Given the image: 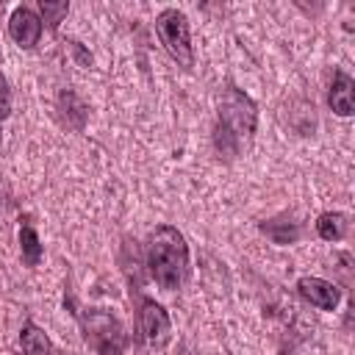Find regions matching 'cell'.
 <instances>
[{
    "label": "cell",
    "mask_w": 355,
    "mask_h": 355,
    "mask_svg": "<svg viewBox=\"0 0 355 355\" xmlns=\"http://www.w3.org/2000/svg\"><path fill=\"white\" fill-rule=\"evenodd\" d=\"M42 252H44V247L39 241V233L31 225H22L19 227V255H22V263L25 266H39Z\"/></svg>",
    "instance_id": "7c38bea8"
},
{
    "label": "cell",
    "mask_w": 355,
    "mask_h": 355,
    "mask_svg": "<svg viewBox=\"0 0 355 355\" xmlns=\"http://www.w3.org/2000/svg\"><path fill=\"white\" fill-rule=\"evenodd\" d=\"M347 230H349V216L341 211H324L316 219V233L324 241H341L347 236Z\"/></svg>",
    "instance_id": "8fae6325"
},
{
    "label": "cell",
    "mask_w": 355,
    "mask_h": 355,
    "mask_svg": "<svg viewBox=\"0 0 355 355\" xmlns=\"http://www.w3.org/2000/svg\"><path fill=\"white\" fill-rule=\"evenodd\" d=\"M67 11H69V3H67V0H61V3L39 0V14H42V19L47 22L50 31H58V25H61V19L67 17Z\"/></svg>",
    "instance_id": "5bb4252c"
},
{
    "label": "cell",
    "mask_w": 355,
    "mask_h": 355,
    "mask_svg": "<svg viewBox=\"0 0 355 355\" xmlns=\"http://www.w3.org/2000/svg\"><path fill=\"white\" fill-rule=\"evenodd\" d=\"M11 114V89L6 83V78L0 75V119H6Z\"/></svg>",
    "instance_id": "9a60e30c"
},
{
    "label": "cell",
    "mask_w": 355,
    "mask_h": 355,
    "mask_svg": "<svg viewBox=\"0 0 355 355\" xmlns=\"http://www.w3.org/2000/svg\"><path fill=\"white\" fill-rule=\"evenodd\" d=\"M0 58H3V53H0Z\"/></svg>",
    "instance_id": "e0dca14e"
},
{
    "label": "cell",
    "mask_w": 355,
    "mask_h": 355,
    "mask_svg": "<svg viewBox=\"0 0 355 355\" xmlns=\"http://www.w3.org/2000/svg\"><path fill=\"white\" fill-rule=\"evenodd\" d=\"M155 33L164 44V50L180 64V67H191L194 64V53H191V33H189V19L183 11L178 8H164L155 17Z\"/></svg>",
    "instance_id": "277c9868"
},
{
    "label": "cell",
    "mask_w": 355,
    "mask_h": 355,
    "mask_svg": "<svg viewBox=\"0 0 355 355\" xmlns=\"http://www.w3.org/2000/svg\"><path fill=\"white\" fill-rule=\"evenodd\" d=\"M42 28H44V25H42V17H39L33 8H28V6H17L14 14H11V19H8V36H11L22 50H31V47L39 44Z\"/></svg>",
    "instance_id": "8992f818"
},
{
    "label": "cell",
    "mask_w": 355,
    "mask_h": 355,
    "mask_svg": "<svg viewBox=\"0 0 355 355\" xmlns=\"http://www.w3.org/2000/svg\"><path fill=\"white\" fill-rule=\"evenodd\" d=\"M19 347H22L25 355H58L55 347H53V341L47 338V333L39 324H33V322H25L22 324V330H19Z\"/></svg>",
    "instance_id": "30bf717a"
},
{
    "label": "cell",
    "mask_w": 355,
    "mask_h": 355,
    "mask_svg": "<svg viewBox=\"0 0 355 355\" xmlns=\"http://www.w3.org/2000/svg\"><path fill=\"white\" fill-rule=\"evenodd\" d=\"M83 341L97 352V355H122L128 347V333L122 322L105 311V308H86L78 313Z\"/></svg>",
    "instance_id": "3957f363"
},
{
    "label": "cell",
    "mask_w": 355,
    "mask_h": 355,
    "mask_svg": "<svg viewBox=\"0 0 355 355\" xmlns=\"http://www.w3.org/2000/svg\"><path fill=\"white\" fill-rule=\"evenodd\" d=\"M139 338L150 349H161L172 338V322H169L166 308L150 297L139 302Z\"/></svg>",
    "instance_id": "5b68a950"
},
{
    "label": "cell",
    "mask_w": 355,
    "mask_h": 355,
    "mask_svg": "<svg viewBox=\"0 0 355 355\" xmlns=\"http://www.w3.org/2000/svg\"><path fill=\"white\" fill-rule=\"evenodd\" d=\"M144 263L164 291H178L189 275V244L183 233L175 225H158L147 239Z\"/></svg>",
    "instance_id": "7a4b0ae2"
},
{
    "label": "cell",
    "mask_w": 355,
    "mask_h": 355,
    "mask_svg": "<svg viewBox=\"0 0 355 355\" xmlns=\"http://www.w3.org/2000/svg\"><path fill=\"white\" fill-rule=\"evenodd\" d=\"M261 230L275 241V244H294L300 239V225L297 222H286V219H272V222H261Z\"/></svg>",
    "instance_id": "4fadbf2b"
},
{
    "label": "cell",
    "mask_w": 355,
    "mask_h": 355,
    "mask_svg": "<svg viewBox=\"0 0 355 355\" xmlns=\"http://www.w3.org/2000/svg\"><path fill=\"white\" fill-rule=\"evenodd\" d=\"M297 294L319 311H336V305L341 300L338 286H333L324 277H313V275H305V277L297 280Z\"/></svg>",
    "instance_id": "52a82bcc"
},
{
    "label": "cell",
    "mask_w": 355,
    "mask_h": 355,
    "mask_svg": "<svg viewBox=\"0 0 355 355\" xmlns=\"http://www.w3.org/2000/svg\"><path fill=\"white\" fill-rule=\"evenodd\" d=\"M55 105H58V111H61V119L67 122V128H72V130H83L89 108L83 105V100H80V97H78L72 89H61V92H58V100H55Z\"/></svg>",
    "instance_id": "9c48e42d"
},
{
    "label": "cell",
    "mask_w": 355,
    "mask_h": 355,
    "mask_svg": "<svg viewBox=\"0 0 355 355\" xmlns=\"http://www.w3.org/2000/svg\"><path fill=\"white\" fill-rule=\"evenodd\" d=\"M69 47H72V53H75V58H78L80 67H92V55H89L78 42H69Z\"/></svg>",
    "instance_id": "2e32d148"
},
{
    "label": "cell",
    "mask_w": 355,
    "mask_h": 355,
    "mask_svg": "<svg viewBox=\"0 0 355 355\" xmlns=\"http://www.w3.org/2000/svg\"><path fill=\"white\" fill-rule=\"evenodd\" d=\"M327 103L333 108L336 116H352L355 114V80L347 72H336L330 92H327Z\"/></svg>",
    "instance_id": "ba28073f"
},
{
    "label": "cell",
    "mask_w": 355,
    "mask_h": 355,
    "mask_svg": "<svg viewBox=\"0 0 355 355\" xmlns=\"http://www.w3.org/2000/svg\"><path fill=\"white\" fill-rule=\"evenodd\" d=\"M255 125H258L255 103L241 89L227 83L219 94V116L214 125V147H216L219 158L233 161L239 155L241 144L252 139Z\"/></svg>",
    "instance_id": "6da1fadb"
}]
</instances>
